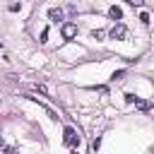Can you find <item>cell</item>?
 <instances>
[{
    "mask_svg": "<svg viewBox=\"0 0 154 154\" xmlns=\"http://www.w3.org/2000/svg\"><path fill=\"white\" fill-rule=\"evenodd\" d=\"M48 17H51L53 22H58V19H63V10H58V7H51V12H48Z\"/></svg>",
    "mask_w": 154,
    "mask_h": 154,
    "instance_id": "cell-4",
    "label": "cell"
},
{
    "mask_svg": "<svg viewBox=\"0 0 154 154\" xmlns=\"http://www.w3.org/2000/svg\"><path fill=\"white\" fill-rule=\"evenodd\" d=\"M135 103H137V106H140V108H142V111H149V106H152V103H149V101H140V99H137V101H135Z\"/></svg>",
    "mask_w": 154,
    "mask_h": 154,
    "instance_id": "cell-6",
    "label": "cell"
},
{
    "mask_svg": "<svg viewBox=\"0 0 154 154\" xmlns=\"http://www.w3.org/2000/svg\"><path fill=\"white\" fill-rule=\"evenodd\" d=\"M123 77H125V70H118V72H113L111 79H123Z\"/></svg>",
    "mask_w": 154,
    "mask_h": 154,
    "instance_id": "cell-7",
    "label": "cell"
},
{
    "mask_svg": "<svg viewBox=\"0 0 154 154\" xmlns=\"http://www.w3.org/2000/svg\"><path fill=\"white\" fill-rule=\"evenodd\" d=\"M65 144H79V137H77V132L72 130V128H65Z\"/></svg>",
    "mask_w": 154,
    "mask_h": 154,
    "instance_id": "cell-1",
    "label": "cell"
},
{
    "mask_svg": "<svg viewBox=\"0 0 154 154\" xmlns=\"http://www.w3.org/2000/svg\"><path fill=\"white\" fill-rule=\"evenodd\" d=\"M75 34H77V26H75V24H65V26H63V36H65V38H70V36H75Z\"/></svg>",
    "mask_w": 154,
    "mask_h": 154,
    "instance_id": "cell-3",
    "label": "cell"
},
{
    "mask_svg": "<svg viewBox=\"0 0 154 154\" xmlns=\"http://www.w3.org/2000/svg\"><path fill=\"white\" fill-rule=\"evenodd\" d=\"M140 19H142L144 24H149V14H147V12H142V14H140Z\"/></svg>",
    "mask_w": 154,
    "mask_h": 154,
    "instance_id": "cell-9",
    "label": "cell"
},
{
    "mask_svg": "<svg viewBox=\"0 0 154 154\" xmlns=\"http://www.w3.org/2000/svg\"><path fill=\"white\" fill-rule=\"evenodd\" d=\"M125 101H128V103H132V101H137V96H135V94H125Z\"/></svg>",
    "mask_w": 154,
    "mask_h": 154,
    "instance_id": "cell-8",
    "label": "cell"
},
{
    "mask_svg": "<svg viewBox=\"0 0 154 154\" xmlns=\"http://www.w3.org/2000/svg\"><path fill=\"white\" fill-rule=\"evenodd\" d=\"M108 14H111V17H113V19H120V17H123V10H120V7H116V5H113V7H111V10H108Z\"/></svg>",
    "mask_w": 154,
    "mask_h": 154,
    "instance_id": "cell-5",
    "label": "cell"
},
{
    "mask_svg": "<svg viewBox=\"0 0 154 154\" xmlns=\"http://www.w3.org/2000/svg\"><path fill=\"white\" fill-rule=\"evenodd\" d=\"M125 34H128V29H125V24H120V22L111 29V38H123Z\"/></svg>",
    "mask_w": 154,
    "mask_h": 154,
    "instance_id": "cell-2",
    "label": "cell"
},
{
    "mask_svg": "<svg viewBox=\"0 0 154 154\" xmlns=\"http://www.w3.org/2000/svg\"><path fill=\"white\" fill-rule=\"evenodd\" d=\"M5 154H17V152H14V147H7V149H5Z\"/></svg>",
    "mask_w": 154,
    "mask_h": 154,
    "instance_id": "cell-10",
    "label": "cell"
}]
</instances>
